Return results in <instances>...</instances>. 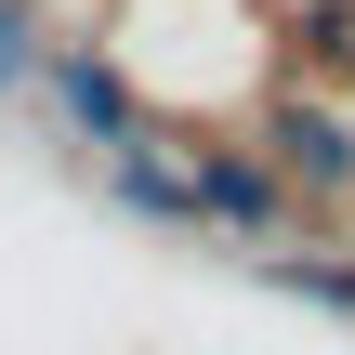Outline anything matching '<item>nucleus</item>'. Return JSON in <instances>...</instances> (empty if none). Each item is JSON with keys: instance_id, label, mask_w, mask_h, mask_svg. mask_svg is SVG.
I'll return each instance as SVG.
<instances>
[{"instance_id": "nucleus-1", "label": "nucleus", "mask_w": 355, "mask_h": 355, "mask_svg": "<svg viewBox=\"0 0 355 355\" xmlns=\"http://www.w3.org/2000/svg\"><path fill=\"white\" fill-rule=\"evenodd\" d=\"M184 211H211V224H237V237H277V224H290L277 171H250V158H224V145H198V184H184Z\"/></svg>"}, {"instance_id": "nucleus-3", "label": "nucleus", "mask_w": 355, "mask_h": 355, "mask_svg": "<svg viewBox=\"0 0 355 355\" xmlns=\"http://www.w3.org/2000/svg\"><path fill=\"white\" fill-rule=\"evenodd\" d=\"M277 158H290V171H316V184H343V171H355V132H343V119H303V105H290V119H277Z\"/></svg>"}, {"instance_id": "nucleus-4", "label": "nucleus", "mask_w": 355, "mask_h": 355, "mask_svg": "<svg viewBox=\"0 0 355 355\" xmlns=\"http://www.w3.org/2000/svg\"><path fill=\"white\" fill-rule=\"evenodd\" d=\"M26 79V26H13V0H0V92Z\"/></svg>"}, {"instance_id": "nucleus-2", "label": "nucleus", "mask_w": 355, "mask_h": 355, "mask_svg": "<svg viewBox=\"0 0 355 355\" xmlns=\"http://www.w3.org/2000/svg\"><path fill=\"white\" fill-rule=\"evenodd\" d=\"M66 119H79L92 145H119V158H132V92H119L105 66H66Z\"/></svg>"}]
</instances>
